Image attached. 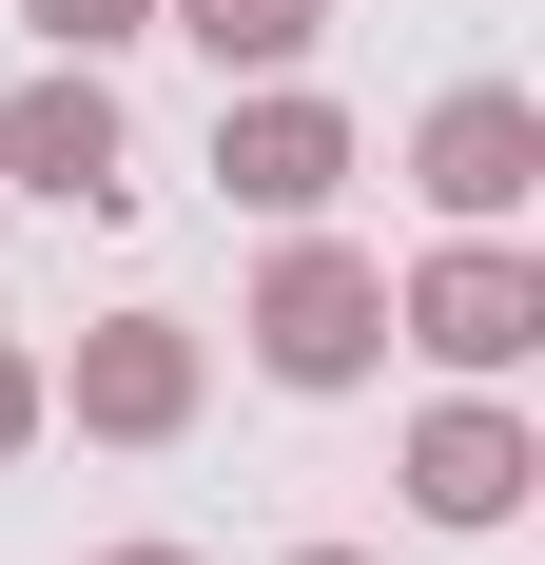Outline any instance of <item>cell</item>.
Segmentation results:
<instances>
[{
	"label": "cell",
	"instance_id": "obj_2",
	"mask_svg": "<svg viewBox=\"0 0 545 565\" xmlns=\"http://www.w3.org/2000/svg\"><path fill=\"white\" fill-rule=\"evenodd\" d=\"M0 195H58V215H117V195H137V117H117L98 58H40V78L0 98Z\"/></svg>",
	"mask_w": 545,
	"mask_h": 565
},
{
	"label": "cell",
	"instance_id": "obj_7",
	"mask_svg": "<svg viewBox=\"0 0 545 565\" xmlns=\"http://www.w3.org/2000/svg\"><path fill=\"white\" fill-rule=\"evenodd\" d=\"M526 488H545L526 409H488V391H468V409H429V429H409V508H429V526H468V546H488Z\"/></svg>",
	"mask_w": 545,
	"mask_h": 565
},
{
	"label": "cell",
	"instance_id": "obj_8",
	"mask_svg": "<svg viewBox=\"0 0 545 565\" xmlns=\"http://www.w3.org/2000/svg\"><path fill=\"white\" fill-rule=\"evenodd\" d=\"M157 20L215 58V78H292V58L331 40V0H157Z\"/></svg>",
	"mask_w": 545,
	"mask_h": 565
},
{
	"label": "cell",
	"instance_id": "obj_9",
	"mask_svg": "<svg viewBox=\"0 0 545 565\" xmlns=\"http://www.w3.org/2000/svg\"><path fill=\"white\" fill-rule=\"evenodd\" d=\"M20 20H40L58 58H98V40H157V0H20Z\"/></svg>",
	"mask_w": 545,
	"mask_h": 565
},
{
	"label": "cell",
	"instance_id": "obj_4",
	"mask_svg": "<svg viewBox=\"0 0 545 565\" xmlns=\"http://www.w3.org/2000/svg\"><path fill=\"white\" fill-rule=\"evenodd\" d=\"M389 332H409V351H448V371H526V351H545V274L506 254V234H448L429 274L389 292Z\"/></svg>",
	"mask_w": 545,
	"mask_h": 565
},
{
	"label": "cell",
	"instance_id": "obj_1",
	"mask_svg": "<svg viewBox=\"0 0 545 565\" xmlns=\"http://www.w3.org/2000/svg\"><path fill=\"white\" fill-rule=\"evenodd\" d=\"M371 351H389V274L351 254V234L292 215V254L254 274V371H272V391H351Z\"/></svg>",
	"mask_w": 545,
	"mask_h": 565
},
{
	"label": "cell",
	"instance_id": "obj_6",
	"mask_svg": "<svg viewBox=\"0 0 545 565\" xmlns=\"http://www.w3.org/2000/svg\"><path fill=\"white\" fill-rule=\"evenodd\" d=\"M78 429H98V449H175V429H195V332H175V312H98V332H78Z\"/></svg>",
	"mask_w": 545,
	"mask_h": 565
},
{
	"label": "cell",
	"instance_id": "obj_10",
	"mask_svg": "<svg viewBox=\"0 0 545 565\" xmlns=\"http://www.w3.org/2000/svg\"><path fill=\"white\" fill-rule=\"evenodd\" d=\"M40 409H58V391H40V351H0V449H40Z\"/></svg>",
	"mask_w": 545,
	"mask_h": 565
},
{
	"label": "cell",
	"instance_id": "obj_11",
	"mask_svg": "<svg viewBox=\"0 0 545 565\" xmlns=\"http://www.w3.org/2000/svg\"><path fill=\"white\" fill-rule=\"evenodd\" d=\"M98 565H195V546H98Z\"/></svg>",
	"mask_w": 545,
	"mask_h": 565
},
{
	"label": "cell",
	"instance_id": "obj_12",
	"mask_svg": "<svg viewBox=\"0 0 545 565\" xmlns=\"http://www.w3.org/2000/svg\"><path fill=\"white\" fill-rule=\"evenodd\" d=\"M292 565H371V546H292Z\"/></svg>",
	"mask_w": 545,
	"mask_h": 565
},
{
	"label": "cell",
	"instance_id": "obj_5",
	"mask_svg": "<svg viewBox=\"0 0 545 565\" xmlns=\"http://www.w3.org/2000/svg\"><path fill=\"white\" fill-rule=\"evenodd\" d=\"M215 175H234V215H331V195H351V117L292 98V78H254V98L215 117Z\"/></svg>",
	"mask_w": 545,
	"mask_h": 565
},
{
	"label": "cell",
	"instance_id": "obj_3",
	"mask_svg": "<svg viewBox=\"0 0 545 565\" xmlns=\"http://www.w3.org/2000/svg\"><path fill=\"white\" fill-rule=\"evenodd\" d=\"M409 195H429L448 234H506V215L545 195V98H506V78L429 98V137H409Z\"/></svg>",
	"mask_w": 545,
	"mask_h": 565
}]
</instances>
